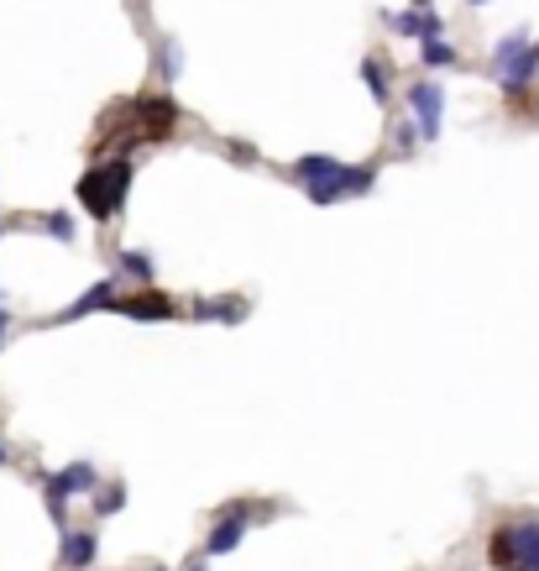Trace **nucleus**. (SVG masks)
I'll use <instances>...</instances> for the list:
<instances>
[{
  "instance_id": "nucleus-1",
  "label": "nucleus",
  "mask_w": 539,
  "mask_h": 571,
  "mask_svg": "<svg viewBox=\"0 0 539 571\" xmlns=\"http://www.w3.org/2000/svg\"><path fill=\"white\" fill-rule=\"evenodd\" d=\"M294 174H299V183L309 189L315 205H335L341 194H367L372 189V168H346L330 152H304L294 163Z\"/></svg>"
},
{
  "instance_id": "nucleus-2",
  "label": "nucleus",
  "mask_w": 539,
  "mask_h": 571,
  "mask_svg": "<svg viewBox=\"0 0 539 571\" xmlns=\"http://www.w3.org/2000/svg\"><path fill=\"white\" fill-rule=\"evenodd\" d=\"M126 189H131V157H111V163H94L90 174L79 179V205L94 220H111L126 205Z\"/></svg>"
},
{
  "instance_id": "nucleus-3",
  "label": "nucleus",
  "mask_w": 539,
  "mask_h": 571,
  "mask_svg": "<svg viewBox=\"0 0 539 571\" xmlns=\"http://www.w3.org/2000/svg\"><path fill=\"white\" fill-rule=\"evenodd\" d=\"M487 556L498 571H539V519H503L487 541Z\"/></svg>"
},
{
  "instance_id": "nucleus-4",
  "label": "nucleus",
  "mask_w": 539,
  "mask_h": 571,
  "mask_svg": "<svg viewBox=\"0 0 539 571\" xmlns=\"http://www.w3.org/2000/svg\"><path fill=\"white\" fill-rule=\"evenodd\" d=\"M94 487H100V478H94L90 461H74V467H63L59 478H48V513H53L59 530H63V509H68V498H74V493H90L94 498ZM63 535H68V530H63Z\"/></svg>"
},
{
  "instance_id": "nucleus-5",
  "label": "nucleus",
  "mask_w": 539,
  "mask_h": 571,
  "mask_svg": "<svg viewBox=\"0 0 539 571\" xmlns=\"http://www.w3.org/2000/svg\"><path fill=\"white\" fill-rule=\"evenodd\" d=\"M409 105H414V131L424 142H435L440 137V116H446V85L440 79H420L409 90Z\"/></svg>"
},
{
  "instance_id": "nucleus-6",
  "label": "nucleus",
  "mask_w": 539,
  "mask_h": 571,
  "mask_svg": "<svg viewBox=\"0 0 539 571\" xmlns=\"http://www.w3.org/2000/svg\"><path fill=\"white\" fill-rule=\"evenodd\" d=\"M246 524H252V509H246V504L220 513L210 524V541H205V561H210V556H231V550L246 541Z\"/></svg>"
},
{
  "instance_id": "nucleus-7",
  "label": "nucleus",
  "mask_w": 539,
  "mask_h": 571,
  "mask_svg": "<svg viewBox=\"0 0 539 571\" xmlns=\"http://www.w3.org/2000/svg\"><path fill=\"white\" fill-rule=\"evenodd\" d=\"M94 556H100V541H94L90 530H68L59 545V561L68 571H90L94 567Z\"/></svg>"
},
{
  "instance_id": "nucleus-8",
  "label": "nucleus",
  "mask_w": 539,
  "mask_h": 571,
  "mask_svg": "<svg viewBox=\"0 0 539 571\" xmlns=\"http://www.w3.org/2000/svg\"><path fill=\"white\" fill-rule=\"evenodd\" d=\"M535 74H539V42H529V48H524V53H518L509 68H498L492 79H498L509 94H518V90H529V79H535Z\"/></svg>"
},
{
  "instance_id": "nucleus-9",
  "label": "nucleus",
  "mask_w": 539,
  "mask_h": 571,
  "mask_svg": "<svg viewBox=\"0 0 539 571\" xmlns=\"http://www.w3.org/2000/svg\"><path fill=\"white\" fill-rule=\"evenodd\" d=\"M116 304H120V294H116V278H100V283H94L90 294H79V300H74L68 309H63L59 320H85L90 309H116Z\"/></svg>"
},
{
  "instance_id": "nucleus-10",
  "label": "nucleus",
  "mask_w": 539,
  "mask_h": 571,
  "mask_svg": "<svg viewBox=\"0 0 539 571\" xmlns=\"http://www.w3.org/2000/svg\"><path fill=\"white\" fill-rule=\"evenodd\" d=\"M116 309L126 315V320H168V315H174V300L147 289V294H137V300H120Z\"/></svg>"
},
{
  "instance_id": "nucleus-11",
  "label": "nucleus",
  "mask_w": 539,
  "mask_h": 571,
  "mask_svg": "<svg viewBox=\"0 0 539 571\" xmlns=\"http://www.w3.org/2000/svg\"><path fill=\"white\" fill-rule=\"evenodd\" d=\"M393 22V31H403V37H440L446 31V22L435 16V11H398V16H388Z\"/></svg>"
},
{
  "instance_id": "nucleus-12",
  "label": "nucleus",
  "mask_w": 539,
  "mask_h": 571,
  "mask_svg": "<svg viewBox=\"0 0 539 571\" xmlns=\"http://www.w3.org/2000/svg\"><path fill=\"white\" fill-rule=\"evenodd\" d=\"M529 42H535L529 31H509V37H498V48H492V74H498V68H509V63L518 59Z\"/></svg>"
},
{
  "instance_id": "nucleus-13",
  "label": "nucleus",
  "mask_w": 539,
  "mask_h": 571,
  "mask_svg": "<svg viewBox=\"0 0 539 571\" xmlns=\"http://www.w3.org/2000/svg\"><path fill=\"white\" fill-rule=\"evenodd\" d=\"M361 79H367V94H372L377 105H388V74H383V63L361 59Z\"/></svg>"
},
{
  "instance_id": "nucleus-14",
  "label": "nucleus",
  "mask_w": 539,
  "mask_h": 571,
  "mask_svg": "<svg viewBox=\"0 0 539 571\" xmlns=\"http://www.w3.org/2000/svg\"><path fill=\"white\" fill-rule=\"evenodd\" d=\"M420 53H424V68H450L455 63V48H450L446 37H424Z\"/></svg>"
},
{
  "instance_id": "nucleus-15",
  "label": "nucleus",
  "mask_w": 539,
  "mask_h": 571,
  "mask_svg": "<svg viewBox=\"0 0 539 571\" xmlns=\"http://www.w3.org/2000/svg\"><path fill=\"white\" fill-rule=\"evenodd\" d=\"M90 504H94V513H120L126 509V487H105V493L90 498Z\"/></svg>"
},
{
  "instance_id": "nucleus-16",
  "label": "nucleus",
  "mask_w": 539,
  "mask_h": 571,
  "mask_svg": "<svg viewBox=\"0 0 539 571\" xmlns=\"http://www.w3.org/2000/svg\"><path fill=\"white\" fill-rule=\"evenodd\" d=\"M120 268H126V272H137L142 283H152V263H147V257H142V252H131V246L120 252Z\"/></svg>"
},
{
  "instance_id": "nucleus-17",
  "label": "nucleus",
  "mask_w": 539,
  "mask_h": 571,
  "mask_svg": "<svg viewBox=\"0 0 539 571\" xmlns=\"http://www.w3.org/2000/svg\"><path fill=\"white\" fill-rule=\"evenodd\" d=\"M48 231H53L59 241H74V220H68V215H53V220H48Z\"/></svg>"
},
{
  "instance_id": "nucleus-18",
  "label": "nucleus",
  "mask_w": 539,
  "mask_h": 571,
  "mask_svg": "<svg viewBox=\"0 0 539 571\" xmlns=\"http://www.w3.org/2000/svg\"><path fill=\"white\" fill-rule=\"evenodd\" d=\"M183 571H205V561H194V567H183Z\"/></svg>"
},
{
  "instance_id": "nucleus-19",
  "label": "nucleus",
  "mask_w": 539,
  "mask_h": 571,
  "mask_svg": "<svg viewBox=\"0 0 539 571\" xmlns=\"http://www.w3.org/2000/svg\"><path fill=\"white\" fill-rule=\"evenodd\" d=\"M5 461H11V456H5V446H0V467H5Z\"/></svg>"
},
{
  "instance_id": "nucleus-20",
  "label": "nucleus",
  "mask_w": 539,
  "mask_h": 571,
  "mask_svg": "<svg viewBox=\"0 0 539 571\" xmlns=\"http://www.w3.org/2000/svg\"><path fill=\"white\" fill-rule=\"evenodd\" d=\"M466 5H492V0H466Z\"/></svg>"
}]
</instances>
